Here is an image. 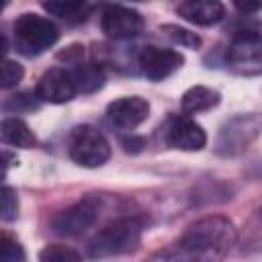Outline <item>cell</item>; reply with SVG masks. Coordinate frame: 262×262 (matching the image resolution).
<instances>
[{
	"instance_id": "cell-17",
	"label": "cell",
	"mask_w": 262,
	"mask_h": 262,
	"mask_svg": "<svg viewBox=\"0 0 262 262\" xmlns=\"http://www.w3.org/2000/svg\"><path fill=\"white\" fill-rule=\"evenodd\" d=\"M70 70H72V74H74L78 92H82V94L96 92V90L102 88V84H104V72H102V68L96 66V63H78V66H74V68H70Z\"/></svg>"
},
{
	"instance_id": "cell-15",
	"label": "cell",
	"mask_w": 262,
	"mask_h": 262,
	"mask_svg": "<svg viewBox=\"0 0 262 262\" xmlns=\"http://www.w3.org/2000/svg\"><path fill=\"white\" fill-rule=\"evenodd\" d=\"M0 137L6 145H12V147H23V149H31L35 147L37 139L31 131V127L18 119V117H4L2 119V125H0Z\"/></svg>"
},
{
	"instance_id": "cell-9",
	"label": "cell",
	"mask_w": 262,
	"mask_h": 262,
	"mask_svg": "<svg viewBox=\"0 0 262 262\" xmlns=\"http://www.w3.org/2000/svg\"><path fill=\"white\" fill-rule=\"evenodd\" d=\"M35 94L41 102H51V104L70 102L78 94V86H76L72 70L70 68H51V70H47L39 78Z\"/></svg>"
},
{
	"instance_id": "cell-7",
	"label": "cell",
	"mask_w": 262,
	"mask_h": 262,
	"mask_svg": "<svg viewBox=\"0 0 262 262\" xmlns=\"http://www.w3.org/2000/svg\"><path fill=\"white\" fill-rule=\"evenodd\" d=\"M100 29L108 39H133L143 31V16L123 4H106L100 12Z\"/></svg>"
},
{
	"instance_id": "cell-6",
	"label": "cell",
	"mask_w": 262,
	"mask_h": 262,
	"mask_svg": "<svg viewBox=\"0 0 262 262\" xmlns=\"http://www.w3.org/2000/svg\"><path fill=\"white\" fill-rule=\"evenodd\" d=\"M98 213H100V199L86 196V199L66 207L63 211H59L51 219V229L57 235H66V237L80 235L96 223Z\"/></svg>"
},
{
	"instance_id": "cell-23",
	"label": "cell",
	"mask_w": 262,
	"mask_h": 262,
	"mask_svg": "<svg viewBox=\"0 0 262 262\" xmlns=\"http://www.w3.org/2000/svg\"><path fill=\"white\" fill-rule=\"evenodd\" d=\"M18 213V199H16V190L10 186L2 188V219L4 221H14Z\"/></svg>"
},
{
	"instance_id": "cell-5",
	"label": "cell",
	"mask_w": 262,
	"mask_h": 262,
	"mask_svg": "<svg viewBox=\"0 0 262 262\" xmlns=\"http://www.w3.org/2000/svg\"><path fill=\"white\" fill-rule=\"evenodd\" d=\"M70 158L84 168H98L108 162L111 145L106 137L92 125H80L70 135Z\"/></svg>"
},
{
	"instance_id": "cell-25",
	"label": "cell",
	"mask_w": 262,
	"mask_h": 262,
	"mask_svg": "<svg viewBox=\"0 0 262 262\" xmlns=\"http://www.w3.org/2000/svg\"><path fill=\"white\" fill-rule=\"evenodd\" d=\"M123 145H125V149H127V151H139V149L143 147V139H141V137L131 135V137L123 139Z\"/></svg>"
},
{
	"instance_id": "cell-24",
	"label": "cell",
	"mask_w": 262,
	"mask_h": 262,
	"mask_svg": "<svg viewBox=\"0 0 262 262\" xmlns=\"http://www.w3.org/2000/svg\"><path fill=\"white\" fill-rule=\"evenodd\" d=\"M250 229H252V237L262 239V207L254 213V217L250 221Z\"/></svg>"
},
{
	"instance_id": "cell-14",
	"label": "cell",
	"mask_w": 262,
	"mask_h": 262,
	"mask_svg": "<svg viewBox=\"0 0 262 262\" xmlns=\"http://www.w3.org/2000/svg\"><path fill=\"white\" fill-rule=\"evenodd\" d=\"M221 102V94L209 86H192L188 88L182 98H180V106H182V113L184 115H199V113H207L211 108H215L217 104Z\"/></svg>"
},
{
	"instance_id": "cell-8",
	"label": "cell",
	"mask_w": 262,
	"mask_h": 262,
	"mask_svg": "<svg viewBox=\"0 0 262 262\" xmlns=\"http://www.w3.org/2000/svg\"><path fill=\"white\" fill-rule=\"evenodd\" d=\"M137 63L143 72V76L147 80L160 82L168 76H172L176 70L182 68L184 63V55L176 49H168V47H156V45H147L139 51L137 55Z\"/></svg>"
},
{
	"instance_id": "cell-2",
	"label": "cell",
	"mask_w": 262,
	"mask_h": 262,
	"mask_svg": "<svg viewBox=\"0 0 262 262\" xmlns=\"http://www.w3.org/2000/svg\"><path fill=\"white\" fill-rule=\"evenodd\" d=\"M143 221L139 217H119L106 223L88 244L90 258H111L129 254L139 248Z\"/></svg>"
},
{
	"instance_id": "cell-21",
	"label": "cell",
	"mask_w": 262,
	"mask_h": 262,
	"mask_svg": "<svg viewBox=\"0 0 262 262\" xmlns=\"http://www.w3.org/2000/svg\"><path fill=\"white\" fill-rule=\"evenodd\" d=\"M39 98L37 94H31V92H16L12 96H8L4 100V111L8 113H23V111H35L39 106Z\"/></svg>"
},
{
	"instance_id": "cell-13",
	"label": "cell",
	"mask_w": 262,
	"mask_h": 262,
	"mask_svg": "<svg viewBox=\"0 0 262 262\" xmlns=\"http://www.w3.org/2000/svg\"><path fill=\"white\" fill-rule=\"evenodd\" d=\"M176 12L192 25L211 27V25H217L223 20L225 6L217 0H186L176 6Z\"/></svg>"
},
{
	"instance_id": "cell-11",
	"label": "cell",
	"mask_w": 262,
	"mask_h": 262,
	"mask_svg": "<svg viewBox=\"0 0 262 262\" xmlns=\"http://www.w3.org/2000/svg\"><path fill=\"white\" fill-rule=\"evenodd\" d=\"M256 133H258L256 117H252V115L235 117L221 129L219 139H217V151L223 156H235V154L244 151L254 141Z\"/></svg>"
},
{
	"instance_id": "cell-4",
	"label": "cell",
	"mask_w": 262,
	"mask_h": 262,
	"mask_svg": "<svg viewBox=\"0 0 262 262\" xmlns=\"http://www.w3.org/2000/svg\"><path fill=\"white\" fill-rule=\"evenodd\" d=\"M225 63L229 72L237 76H260L262 74V31L244 27L231 35Z\"/></svg>"
},
{
	"instance_id": "cell-19",
	"label": "cell",
	"mask_w": 262,
	"mask_h": 262,
	"mask_svg": "<svg viewBox=\"0 0 262 262\" xmlns=\"http://www.w3.org/2000/svg\"><path fill=\"white\" fill-rule=\"evenodd\" d=\"M160 29L172 43H176L180 47H186V49H199L201 47V37L188 29H182L178 25H162Z\"/></svg>"
},
{
	"instance_id": "cell-22",
	"label": "cell",
	"mask_w": 262,
	"mask_h": 262,
	"mask_svg": "<svg viewBox=\"0 0 262 262\" xmlns=\"http://www.w3.org/2000/svg\"><path fill=\"white\" fill-rule=\"evenodd\" d=\"M23 76H25V70H23V66L18 63V61H14V59H4L2 61V88H14L20 80H23Z\"/></svg>"
},
{
	"instance_id": "cell-3",
	"label": "cell",
	"mask_w": 262,
	"mask_h": 262,
	"mask_svg": "<svg viewBox=\"0 0 262 262\" xmlns=\"http://www.w3.org/2000/svg\"><path fill=\"white\" fill-rule=\"evenodd\" d=\"M14 47L25 57H37L49 47H53L59 39V29L47 16L25 12L12 25Z\"/></svg>"
},
{
	"instance_id": "cell-26",
	"label": "cell",
	"mask_w": 262,
	"mask_h": 262,
	"mask_svg": "<svg viewBox=\"0 0 262 262\" xmlns=\"http://www.w3.org/2000/svg\"><path fill=\"white\" fill-rule=\"evenodd\" d=\"M233 6H235V10H239L242 14H248V12H256V10H262V4H260V2H258V4H248V2H246V4H242V2H235Z\"/></svg>"
},
{
	"instance_id": "cell-12",
	"label": "cell",
	"mask_w": 262,
	"mask_h": 262,
	"mask_svg": "<svg viewBox=\"0 0 262 262\" xmlns=\"http://www.w3.org/2000/svg\"><path fill=\"white\" fill-rule=\"evenodd\" d=\"M149 115V102L141 96H121L106 106V119L113 127L131 131Z\"/></svg>"
},
{
	"instance_id": "cell-20",
	"label": "cell",
	"mask_w": 262,
	"mask_h": 262,
	"mask_svg": "<svg viewBox=\"0 0 262 262\" xmlns=\"http://www.w3.org/2000/svg\"><path fill=\"white\" fill-rule=\"evenodd\" d=\"M0 260L2 262H27L25 248L20 242L8 233H2L0 237Z\"/></svg>"
},
{
	"instance_id": "cell-1",
	"label": "cell",
	"mask_w": 262,
	"mask_h": 262,
	"mask_svg": "<svg viewBox=\"0 0 262 262\" xmlns=\"http://www.w3.org/2000/svg\"><path fill=\"white\" fill-rule=\"evenodd\" d=\"M235 227L227 217L209 215L190 223L184 233L147 262H221L235 244Z\"/></svg>"
},
{
	"instance_id": "cell-10",
	"label": "cell",
	"mask_w": 262,
	"mask_h": 262,
	"mask_svg": "<svg viewBox=\"0 0 262 262\" xmlns=\"http://www.w3.org/2000/svg\"><path fill=\"white\" fill-rule=\"evenodd\" d=\"M164 137L170 147L182 151H199L207 145L205 129L188 115H174L166 125Z\"/></svg>"
},
{
	"instance_id": "cell-18",
	"label": "cell",
	"mask_w": 262,
	"mask_h": 262,
	"mask_svg": "<svg viewBox=\"0 0 262 262\" xmlns=\"http://www.w3.org/2000/svg\"><path fill=\"white\" fill-rule=\"evenodd\" d=\"M39 262H84L82 254L63 244H49L39 252Z\"/></svg>"
},
{
	"instance_id": "cell-16",
	"label": "cell",
	"mask_w": 262,
	"mask_h": 262,
	"mask_svg": "<svg viewBox=\"0 0 262 262\" xmlns=\"http://www.w3.org/2000/svg\"><path fill=\"white\" fill-rule=\"evenodd\" d=\"M43 8L49 14L57 16V18L70 23V25H80V23H86L88 20V16H90V12H92L94 6L88 4V2H80V0H74V2H68V0H49V2H43Z\"/></svg>"
}]
</instances>
